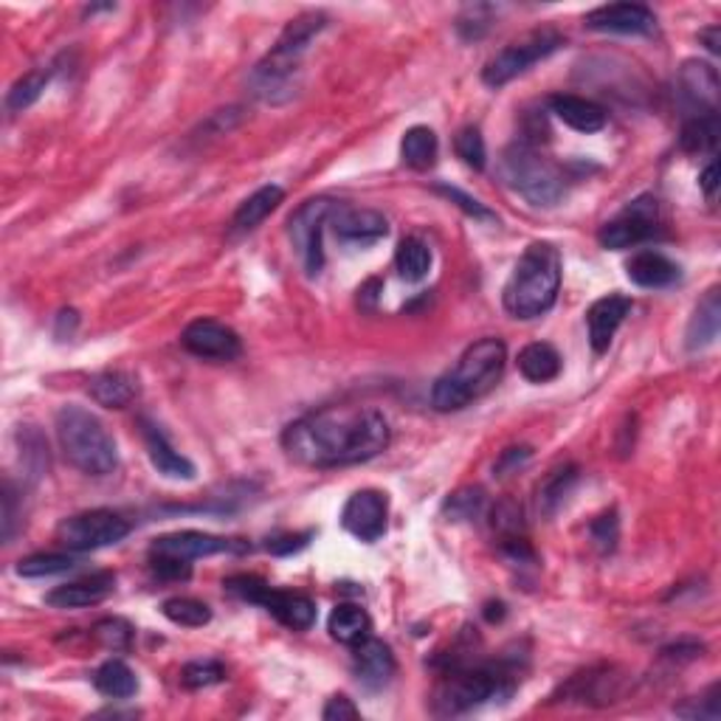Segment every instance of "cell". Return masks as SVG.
<instances>
[{
  "instance_id": "1",
  "label": "cell",
  "mask_w": 721,
  "mask_h": 721,
  "mask_svg": "<svg viewBox=\"0 0 721 721\" xmlns=\"http://www.w3.org/2000/svg\"><path fill=\"white\" fill-rule=\"evenodd\" d=\"M389 437V421L373 406H327L285 426L283 448L307 468H342L384 454Z\"/></svg>"
},
{
  "instance_id": "2",
  "label": "cell",
  "mask_w": 721,
  "mask_h": 721,
  "mask_svg": "<svg viewBox=\"0 0 721 721\" xmlns=\"http://www.w3.org/2000/svg\"><path fill=\"white\" fill-rule=\"evenodd\" d=\"M507 347L502 338H480L471 344L457 364L439 375L432 386V406L437 412H460L496 389L505 375Z\"/></svg>"
},
{
  "instance_id": "3",
  "label": "cell",
  "mask_w": 721,
  "mask_h": 721,
  "mask_svg": "<svg viewBox=\"0 0 721 721\" xmlns=\"http://www.w3.org/2000/svg\"><path fill=\"white\" fill-rule=\"evenodd\" d=\"M561 290V254L553 243H530L507 277L502 302L513 319H539Z\"/></svg>"
},
{
  "instance_id": "4",
  "label": "cell",
  "mask_w": 721,
  "mask_h": 721,
  "mask_svg": "<svg viewBox=\"0 0 721 721\" xmlns=\"http://www.w3.org/2000/svg\"><path fill=\"white\" fill-rule=\"evenodd\" d=\"M327 18L322 12H307L290 20L288 29L277 40V46L268 51L263 62L251 71L254 97L263 102H285L296 93V73H299L302 57L310 49L319 31H325Z\"/></svg>"
},
{
  "instance_id": "5",
  "label": "cell",
  "mask_w": 721,
  "mask_h": 721,
  "mask_svg": "<svg viewBox=\"0 0 721 721\" xmlns=\"http://www.w3.org/2000/svg\"><path fill=\"white\" fill-rule=\"evenodd\" d=\"M57 439L68 463L88 476H108L119 468V451L105 423L82 406H62L57 412Z\"/></svg>"
},
{
  "instance_id": "6",
  "label": "cell",
  "mask_w": 721,
  "mask_h": 721,
  "mask_svg": "<svg viewBox=\"0 0 721 721\" xmlns=\"http://www.w3.org/2000/svg\"><path fill=\"white\" fill-rule=\"evenodd\" d=\"M513 693V676L505 668L496 665H471V662H454L439 676L434 688V713L460 715L491 699H505Z\"/></svg>"
},
{
  "instance_id": "7",
  "label": "cell",
  "mask_w": 721,
  "mask_h": 721,
  "mask_svg": "<svg viewBox=\"0 0 721 721\" xmlns=\"http://www.w3.org/2000/svg\"><path fill=\"white\" fill-rule=\"evenodd\" d=\"M502 178L513 192L522 195L533 206H555L564 198V175L555 164L539 156L530 145H513L502 156Z\"/></svg>"
},
{
  "instance_id": "8",
  "label": "cell",
  "mask_w": 721,
  "mask_h": 721,
  "mask_svg": "<svg viewBox=\"0 0 721 721\" xmlns=\"http://www.w3.org/2000/svg\"><path fill=\"white\" fill-rule=\"evenodd\" d=\"M561 46H564V37L555 29L530 31L527 37L511 42L507 49H502L500 55L493 57L485 66V71H482V79H485V85H491V88H502V85L513 82V79L522 77L524 71H530L535 62L547 60L550 55H555Z\"/></svg>"
},
{
  "instance_id": "9",
  "label": "cell",
  "mask_w": 721,
  "mask_h": 721,
  "mask_svg": "<svg viewBox=\"0 0 721 721\" xmlns=\"http://www.w3.org/2000/svg\"><path fill=\"white\" fill-rule=\"evenodd\" d=\"M130 535V522L113 511H85L66 518L57 527V539L73 553H90V550L113 547Z\"/></svg>"
},
{
  "instance_id": "10",
  "label": "cell",
  "mask_w": 721,
  "mask_h": 721,
  "mask_svg": "<svg viewBox=\"0 0 721 721\" xmlns=\"http://www.w3.org/2000/svg\"><path fill=\"white\" fill-rule=\"evenodd\" d=\"M656 235H660V206H656V198L643 195V198L631 200L614 220H609L597 231V240L609 251H623V248L643 246Z\"/></svg>"
},
{
  "instance_id": "11",
  "label": "cell",
  "mask_w": 721,
  "mask_h": 721,
  "mask_svg": "<svg viewBox=\"0 0 721 721\" xmlns=\"http://www.w3.org/2000/svg\"><path fill=\"white\" fill-rule=\"evenodd\" d=\"M338 204L333 198H310L290 215L288 231L294 248L299 251L305 270L310 277H316L325 265V251H322V231L336 215Z\"/></svg>"
},
{
  "instance_id": "12",
  "label": "cell",
  "mask_w": 721,
  "mask_h": 721,
  "mask_svg": "<svg viewBox=\"0 0 721 721\" xmlns=\"http://www.w3.org/2000/svg\"><path fill=\"white\" fill-rule=\"evenodd\" d=\"M386 518H389V500H386V493L373 491V487L355 491L342 511L344 530L358 541H367V544H373L386 533Z\"/></svg>"
},
{
  "instance_id": "13",
  "label": "cell",
  "mask_w": 721,
  "mask_h": 721,
  "mask_svg": "<svg viewBox=\"0 0 721 721\" xmlns=\"http://www.w3.org/2000/svg\"><path fill=\"white\" fill-rule=\"evenodd\" d=\"M180 344L204 360H235L243 353L240 336L215 319H195L180 333Z\"/></svg>"
},
{
  "instance_id": "14",
  "label": "cell",
  "mask_w": 721,
  "mask_h": 721,
  "mask_svg": "<svg viewBox=\"0 0 721 721\" xmlns=\"http://www.w3.org/2000/svg\"><path fill=\"white\" fill-rule=\"evenodd\" d=\"M231 550H246L243 544H235L231 539L223 535L200 533V530H178V533L158 535L152 541L150 553L152 555H169V559L180 561H195V559H209L217 553H231Z\"/></svg>"
},
{
  "instance_id": "15",
  "label": "cell",
  "mask_w": 721,
  "mask_h": 721,
  "mask_svg": "<svg viewBox=\"0 0 721 721\" xmlns=\"http://www.w3.org/2000/svg\"><path fill=\"white\" fill-rule=\"evenodd\" d=\"M586 29L609 31V34H651L656 29V14L643 3H612L592 9L583 18Z\"/></svg>"
},
{
  "instance_id": "16",
  "label": "cell",
  "mask_w": 721,
  "mask_h": 721,
  "mask_svg": "<svg viewBox=\"0 0 721 721\" xmlns=\"http://www.w3.org/2000/svg\"><path fill=\"white\" fill-rule=\"evenodd\" d=\"M141 426V437H145V445H147V457H150L152 468L158 471L161 476H167V480H195V465L189 463L184 454H178V451L172 448V443L167 439V434L161 432V428L156 426L152 421H147V417H141L139 421Z\"/></svg>"
},
{
  "instance_id": "17",
  "label": "cell",
  "mask_w": 721,
  "mask_h": 721,
  "mask_svg": "<svg viewBox=\"0 0 721 721\" xmlns=\"http://www.w3.org/2000/svg\"><path fill=\"white\" fill-rule=\"evenodd\" d=\"M257 606H263L265 612L274 614L285 629L290 631H307L316 623V603L307 595L299 592H285V590H270L265 583V590L259 592Z\"/></svg>"
},
{
  "instance_id": "18",
  "label": "cell",
  "mask_w": 721,
  "mask_h": 721,
  "mask_svg": "<svg viewBox=\"0 0 721 721\" xmlns=\"http://www.w3.org/2000/svg\"><path fill=\"white\" fill-rule=\"evenodd\" d=\"M631 313V299L620 294H609L597 299L595 305L586 310V327H590V344L595 353H606L612 344L614 333L623 325L625 316Z\"/></svg>"
},
{
  "instance_id": "19",
  "label": "cell",
  "mask_w": 721,
  "mask_h": 721,
  "mask_svg": "<svg viewBox=\"0 0 721 721\" xmlns=\"http://www.w3.org/2000/svg\"><path fill=\"white\" fill-rule=\"evenodd\" d=\"M116 590V575L110 572H99V575L82 577V581L62 583L57 590H51L46 595V603L55 609H85V606H97L105 597L113 595Z\"/></svg>"
},
{
  "instance_id": "20",
  "label": "cell",
  "mask_w": 721,
  "mask_h": 721,
  "mask_svg": "<svg viewBox=\"0 0 721 721\" xmlns=\"http://www.w3.org/2000/svg\"><path fill=\"white\" fill-rule=\"evenodd\" d=\"M353 665L358 680L367 688H384L386 682L395 676V654H392L389 645L384 640L373 638L369 634L367 640L353 645Z\"/></svg>"
},
{
  "instance_id": "21",
  "label": "cell",
  "mask_w": 721,
  "mask_h": 721,
  "mask_svg": "<svg viewBox=\"0 0 721 721\" xmlns=\"http://www.w3.org/2000/svg\"><path fill=\"white\" fill-rule=\"evenodd\" d=\"M333 231L344 243H375L389 235V220L375 209H347L338 206L336 215L330 217Z\"/></svg>"
},
{
  "instance_id": "22",
  "label": "cell",
  "mask_w": 721,
  "mask_h": 721,
  "mask_svg": "<svg viewBox=\"0 0 721 721\" xmlns=\"http://www.w3.org/2000/svg\"><path fill=\"white\" fill-rule=\"evenodd\" d=\"M680 88L688 105L699 108L702 113H715V102H719V73L710 62L688 60L680 71Z\"/></svg>"
},
{
  "instance_id": "23",
  "label": "cell",
  "mask_w": 721,
  "mask_h": 721,
  "mask_svg": "<svg viewBox=\"0 0 721 721\" xmlns=\"http://www.w3.org/2000/svg\"><path fill=\"white\" fill-rule=\"evenodd\" d=\"M550 110H553L566 127H572V130L577 132H586V136H590V132H601L609 121L606 110H603L601 105L592 102V99L572 97V93H555V97L550 99Z\"/></svg>"
},
{
  "instance_id": "24",
  "label": "cell",
  "mask_w": 721,
  "mask_h": 721,
  "mask_svg": "<svg viewBox=\"0 0 721 721\" xmlns=\"http://www.w3.org/2000/svg\"><path fill=\"white\" fill-rule=\"evenodd\" d=\"M625 274L640 288H668L680 279V265L660 251H640L625 263Z\"/></svg>"
},
{
  "instance_id": "25",
  "label": "cell",
  "mask_w": 721,
  "mask_h": 721,
  "mask_svg": "<svg viewBox=\"0 0 721 721\" xmlns=\"http://www.w3.org/2000/svg\"><path fill=\"white\" fill-rule=\"evenodd\" d=\"M88 395L105 409H125L139 397V381L121 369H108L88 381Z\"/></svg>"
},
{
  "instance_id": "26",
  "label": "cell",
  "mask_w": 721,
  "mask_h": 721,
  "mask_svg": "<svg viewBox=\"0 0 721 721\" xmlns=\"http://www.w3.org/2000/svg\"><path fill=\"white\" fill-rule=\"evenodd\" d=\"M285 200L283 187L277 184H268V187H259L257 192L248 195L240 206H237L235 217H231V231L235 235H246V231H254L259 223L265 220L268 215L279 209V204Z\"/></svg>"
},
{
  "instance_id": "27",
  "label": "cell",
  "mask_w": 721,
  "mask_h": 721,
  "mask_svg": "<svg viewBox=\"0 0 721 721\" xmlns=\"http://www.w3.org/2000/svg\"><path fill=\"white\" fill-rule=\"evenodd\" d=\"M719 325H721L719 288H710L708 294H704V299L697 305L691 325H688V333H685L688 349H691V353H699V349L710 347V344L719 338Z\"/></svg>"
},
{
  "instance_id": "28",
  "label": "cell",
  "mask_w": 721,
  "mask_h": 721,
  "mask_svg": "<svg viewBox=\"0 0 721 721\" xmlns=\"http://www.w3.org/2000/svg\"><path fill=\"white\" fill-rule=\"evenodd\" d=\"M518 373L530 381V384H550L561 375V355L553 344L533 342L518 353Z\"/></svg>"
},
{
  "instance_id": "29",
  "label": "cell",
  "mask_w": 721,
  "mask_h": 721,
  "mask_svg": "<svg viewBox=\"0 0 721 721\" xmlns=\"http://www.w3.org/2000/svg\"><path fill=\"white\" fill-rule=\"evenodd\" d=\"M437 156H439V141H437V132H434L432 127L417 125L403 132L401 158L406 167L417 169V172H426V169H432L434 164H437Z\"/></svg>"
},
{
  "instance_id": "30",
  "label": "cell",
  "mask_w": 721,
  "mask_h": 721,
  "mask_svg": "<svg viewBox=\"0 0 721 721\" xmlns=\"http://www.w3.org/2000/svg\"><path fill=\"white\" fill-rule=\"evenodd\" d=\"M327 629H330V638L338 640L344 645H355L360 640L369 638L373 631V620L355 603H342V606L333 609L330 620H327Z\"/></svg>"
},
{
  "instance_id": "31",
  "label": "cell",
  "mask_w": 721,
  "mask_h": 721,
  "mask_svg": "<svg viewBox=\"0 0 721 721\" xmlns=\"http://www.w3.org/2000/svg\"><path fill=\"white\" fill-rule=\"evenodd\" d=\"M577 482V468L575 465H561V468L550 471L544 476V482L535 491V507H539L541 516H553L561 507V502L566 500V493L572 491V485Z\"/></svg>"
},
{
  "instance_id": "32",
  "label": "cell",
  "mask_w": 721,
  "mask_h": 721,
  "mask_svg": "<svg viewBox=\"0 0 721 721\" xmlns=\"http://www.w3.org/2000/svg\"><path fill=\"white\" fill-rule=\"evenodd\" d=\"M93 685L102 697L108 699H130L139 691V680L127 662L121 660H108L97 673H93Z\"/></svg>"
},
{
  "instance_id": "33",
  "label": "cell",
  "mask_w": 721,
  "mask_h": 721,
  "mask_svg": "<svg viewBox=\"0 0 721 721\" xmlns=\"http://www.w3.org/2000/svg\"><path fill=\"white\" fill-rule=\"evenodd\" d=\"M395 265L397 274H401L406 283H421V279L428 277V268H432V248L423 240H417V237H406V240L397 246Z\"/></svg>"
},
{
  "instance_id": "34",
  "label": "cell",
  "mask_w": 721,
  "mask_h": 721,
  "mask_svg": "<svg viewBox=\"0 0 721 721\" xmlns=\"http://www.w3.org/2000/svg\"><path fill=\"white\" fill-rule=\"evenodd\" d=\"M721 127L715 113H697L685 127H682L680 145L685 152H713L719 145Z\"/></svg>"
},
{
  "instance_id": "35",
  "label": "cell",
  "mask_w": 721,
  "mask_h": 721,
  "mask_svg": "<svg viewBox=\"0 0 721 721\" xmlns=\"http://www.w3.org/2000/svg\"><path fill=\"white\" fill-rule=\"evenodd\" d=\"M49 79L51 71H29L26 77H20L7 93L9 113H23V110H29L31 105L42 97V90L49 88Z\"/></svg>"
},
{
  "instance_id": "36",
  "label": "cell",
  "mask_w": 721,
  "mask_h": 721,
  "mask_svg": "<svg viewBox=\"0 0 721 721\" xmlns=\"http://www.w3.org/2000/svg\"><path fill=\"white\" fill-rule=\"evenodd\" d=\"M161 614L169 623L184 625V629H200L211 620V609L195 597H169V601H164Z\"/></svg>"
},
{
  "instance_id": "37",
  "label": "cell",
  "mask_w": 721,
  "mask_h": 721,
  "mask_svg": "<svg viewBox=\"0 0 721 721\" xmlns=\"http://www.w3.org/2000/svg\"><path fill=\"white\" fill-rule=\"evenodd\" d=\"M79 561L73 555L66 553H37L29 559L18 561V575L20 577H51L62 575V572L77 570Z\"/></svg>"
},
{
  "instance_id": "38",
  "label": "cell",
  "mask_w": 721,
  "mask_h": 721,
  "mask_svg": "<svg viewBox=\"0 0 721 721\" xmlns=\"http://www.w3.org/2000/svg\"><path fill=\"white\" fill-rule=\"evenodd\" d=\"M482 507H485V491L482 487H460L445 500L443 511L454 522H465V518L480 516Z\"/></svg>"
},
{
  "instance_id": "39",
  "label": "cell",
  "mask_w": 721,
  "mask_h": 721,
  "mask_svg": "<svg viewBox=\"0 0 721 721\" xmlns=\"http://www.w3.org/2000/svg\"><path fill=\"white\" fill-rule=\"evenodd\" d=\"M93 640H97L99 645H105L108 651H127L132 643V629L127 620L121 618H105L99 620L97 625H93Z\"/></svg>"
},
{
  "instance_id": "40",
  "label": "cell",
  "mask_w": 721,
  "mask_h": 721,
  "mask_svg": "<svg viewBox=\"0 0 721 721\" xmlns=\"http://www.w3.org/2000/svg\"><path fill=\"white\" fill-rule=\"evenodd\" d=\"M454 152H457V156L463 158V164H468L471 169H485L487 150L480 127H463V130L454 136Z\"/></svg>"
},
{
  "instance_id": "41",
  "label": "cell",
  "mask_w": 721,
  "mask_h": 721,
  "mask_svg": "<svg viewBox=\"0 0 721 721\" xmlns=\"http://www.w3.org/2000/svg\"><path fill=\"white\" fill-rule=\"evenodd\" d=\"M223 680H226V668L217 660L189 662V665H184V671H180V682H184V688H189V691L211 688Z\"/></svg>"
},
{
  "instance_id": "42",
  "label": "cell",
  "mask_w": 721,
  "mask_h": 721,
  "mask_svg": "<svg viewBox=\"0 0 721 721\" xmlns=\"http://www.w3.org/2000/svg\"><path fill=\"white\" fill-rule=\"evenodd\" d=\"M434 192L443 195V198L451 200V204H454V206H460V209H463L468 217H474V220L500 223V217L493 215V211L487 209L485 204H480V200H476V198H471V195H465L463 189L448 187V184H437V187H434Z\"/></svg>"
},
{
  "instance_id": "43",
  "label": "cell",
  "mask_w": 721,
  "mask_h": 721,
  "mask_svg": "<svg viewBox=\"0 0 721 721\" xmlns=\"http://www.w3.org/2000/svg\"><path fill=\"white\" fill-rule=\"evenodd\" d=\"M590 533H592V541H595L601 553H612L614 544H618V516H614V511L603 513L601 518H595L590 527Z\"/></svg>"
},
{
  "instance_id": "44",
  "label": "cell",
  "mask_w": 721,
  "mask_h": 721,
  "mask_svg": "<svg viewBox=\"0 0 721 721\" xmlns=\"http://www.w3.org/2000/svg\"><path fill=\"white\" fill-rule=\"evenodd\" d=\"M152 572L164 581H187L192 575V566L189 561L169 559V555H152Z\"/></svg>"
},
{
  "instance_id": "45",
  "label": "cell",
  "mask_w": 721,
  "mask_h": 721,
  "mask_svg": "<svg viewBox=\"0 0 721 721\" xmlns=\"http://www.w3.org/2000/svg\"><path fill=\"white\" fill-rule=\"evenodd\" d=\"M0 507H3V541H9L14 533V522H18L12 482H3V491H0Z\"/></svg>"
},
{
  "instance_id": "46",
  "label": "cell",
  "mask_w": 721,
  "mask_h": 721,
  "mask_svg": "<svg viewBox=\"0 0 721 721\" xmlns=\"http://www.w3.org/2000/svg\"><path fill=\"white\" fill-rule=\"evenodd\" d=\"M322 715H325L327 721H344V719H358L360 713H358V708L353 704V699L333 697V699H327Z\"/></svg>"
},
{
  "instance_id": "47",
  "label": "cell",
  "mask_w": 721,
  "mask_h": 721,
  "mask_svg": "<svg viewBox=\"0 0 721 721\" xmlns=\"http://www.w3.org/2000/svg\"><path fill=\"white\" fill-rule=\"evenodd\" d=\"M530 454H533V451H530L527 445H518V448L502 451L500 463H496V476H507L511 471L522 468V465L530 460Z\"/></svg>"
},
{
  "instance_id": "48",
  "label": "cell",
  "mask_w": 721,
  "mask_h": 721,
  "mask_svg": "<svg viewBox=\"0 0 721 721\" xmlns=\"http://www.w3.org/2000/svg\"><path fill=\"white\" fill-rule=\"evenodd\" d=\"M307 539H310V533H296V535H283V539H274L268 541V550L274 555H290L296 553V550H302L307 544Z\"/></svg>"
},
{
  "instance_id": "49",
  "label": "cell",
  "mask_w": 721,
  "mask_h": 721,
  "mask_svg": "<svg viewBox=\"0 0 721 721\" xmlns=\"http://www.w3.org/2000/svg\"><path fill=\"white\" fill-rule=\"evenodd\" d=\"M699 187H702L704 198L713 204L715 200V187H719V167H715V161H710L708 167H704V172L699 175Z\"/></svg>"
},
{
  "instance_id": "50",
  "label": "cell",
  "mask_w": 721,
  "mask_h": 721,
  "mask_svg": "<svg viewBox=\"0 0 721 721\" xmlns=\"http://www.w3.org/2000/svg\"><path fill=\"white\" fill-rule=\"evenodd\" d=\"M699 40L708 46V51H713V55H719L721 51V26H710V29H702L699 31Z\"/></svg>"
}]
</instances>
